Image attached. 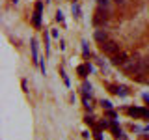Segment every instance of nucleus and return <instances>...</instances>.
<instances>
[{
    "label": "nucleus",
    "mask_w": 149,
    "mask_h": 140,
    "mask_svg": "<svg viewBox=\"0 0 149 140\" xmlns=\"http://www.w3.org/2000/svg\"><path fill=\"white\" fill-rule=\"evenodd\" d=\"M101 49H102V52H104V54H110V56H114V54H118V50H119V45L116 43V41H110V39H106L104 43H101Z\"/></svg>",
    "instance_id": "1"
},
{
    "label": "nucleus",
    "mask_w": 149,
    "mask_h": 140,
    "mask_svg": "<svg viewBox=\"0 0 149 140\" xmlns=\"http://www.w3.org/2000/svg\"><path fill=\"white\" fill-rule=\"evenodd\" d=\"M32 62L39 64V58H37V41L32 39Z\"/></svg>",
    "instance_id": "8"
},
{
    "label": "nucleus",
    "mask_w": 149,
    "mask_h": 140,
    "mask_svg": "<svg viewBox=\"0 0 149 140\" xmlns=\"http://www.w3.org/2000/svg\"><path fill=\"white\" fill-rule=\"evenodd\" d=\"M143 101H146V103H149V93H143Z\"/></svg>",
    "instance_id": "21"
},
{
    "label": "nucleus",
    "mask_w": 149,
    "mask_h": 140,
    "mask_svg": "<svg viewBox=\"0 0 149 140\" xmlns=\"http://www.w3.org/2000/svg\"><path fill=\"white\" fill-rule=\"evenodd\" d=\"M41 15H43V2H36L34 6V15H32V22L36 28L41 26Z\"/></svg>",
    "instance_id": "2"
},
{
    "label": "nucleus",
    "mask_w": 149,
    "mask_h": 140,
    "mask_svg": "<svg viewBox=\"0 0 149 140\" xmlns=\"http://www.w3.org/2000/svg\"><path fill=\"white\" fill-rule=\"evenodd\" d=\"M82 52H84V56H90V47H88V41H82Z\"/></svg>",
    "instance_id": "13"
},
{
    "label": "nucleus",
    "mask_w": 149,
    "mask_h": 140,
    "mask_svg": "<svg viewBox=\"0 0 149 140\" xmlns=\"http://www.w3.org/2000/svg\"><path fill=\"white\" fill-rule=\"evenodd\" d=\"M82 92H84V95H90V97H91V95H93V86L86 80V82L82 84Z\"/></svg>",
    "instance_id": "9"
},
{
    "label": "nucleus",
    "mask_w": 149,
    "mask_h": 140,
    "mask_svg": "<svg viewBox=\"0 0 149 140\" xmlns=\"http://www.w3.org/2000/svg\"><path fill=\"white\" fill-rule=\"evenodd\" d=\"M41 73H47V67H45V58H43V62H41Z\"/></svg>",
    "instance_id": "20"
},
{
    "label": "nucleus",
    "mask_w": 149,
    "mask_h": 140,
    "mask_svg": "<svg viewBox=\"0 0 149 140\" xmlns=\"http://www.w3.org/2000/svg\"><path fill=\"white\" fill-rule=\"evenodd\" d=\"M60 75H62V78H63V82H65V86H71V82H69V77L65 75L63 69H60Z\"/></svg>",
    "instance_id": "14"
},
{
    "label": "nucleus",
    "mask_w": 149,
    "mask_h": 140,
    "mask_svg": "<svg viewBox=\"0 0 149 140\" xmlns=\"http://www.w3.org/2000/svg\"><path fill=\"white\" fill-rule=\"evenodd\" d=\"M114 2H118V4H123V2H125V0H114Z\"/></svg>",
    "instance_id": "22"
},
{
    "label": "nucleus",
    "mask_w": 149,
    "mask_h": 140,
    "mask_svg": "<svg viewBox=\"0 0 149 140\" xmlns=\"http://www.w3.org/2000/svg\"><path fill=\"white\" fill-rule=\"evenodd\" d=\"M101 105H102V108H106V110H112V103L108 99H102L101 101Z\"/></svg>",
    "instance_id": "15"
},
{
    "label": "nucleus",
    "mask_w": 149,
    "mask_h": 140,
    "mask_svg": "<svg viewBox=\"0 0 149 140\" xmlns=\"http://www.w3.org/2000/svg\"><path fill=\"white\" fill-rule=\"evenodd\" d=\"M45 49H47V54L50 50V45H49V32H45Z\"/></svg>",
    "instance_id": "17"
},
{
    "label": "nucleus",
    "mask_w": 149,
    "mask_h": 140,
    "mask_svg": "<svg viewBox=\"0 0 149 140\" xmlns=\"http://www.w3.org/2000/svg\"><path fill=\"white\" fill-rule=\"evenodd\" d=\"M11 2H13V4H17V2H19V0H11Z\"/></svg>",
    "instance_id": "23"
},
{
    "label": "nucleus",
    "mask_w": 149,
    "mask_h": 140,
    "mask_svg": "<svg viewBox=\"0 0 149 140\" xmlns=\"http://www.w3.org/2000/svg\"><path fill=\"white\" fill-rule=\"evenodd\" d=\"M127 114L132 116V118H146V120H149V110L147 108H140V106H129Z\"/></svg>",
    "instance_id": "3"
},
{
    "label": "nucleus",
    "mask_w": 149,
    "mask_h": 140,
    "mask_svg": "<svg viewBox=\"0 0 149 140\" xmlns=\"http://www.w3.org/2000/svg\"><path fill=\"white\" fill-rule=\"evenodd\" d=\"M127 60L129 58H127V54H125V52H118V54L112 56V64H114V65H123Z\"/></svg>",
    "instance_id": "7"
},
{
    "label": "nucleus",
    "mask_w": 149,
    "mask_h": 140,
    "mask_svg": "<svg viewBox=\"0 0 149 140\" xmlns=\"http://www.w3.org/2000/svg\"><path fill=\"white\" fill-rule=\"evenodd\" d=\"M84 106L91 110V99H88V95H84Z\"/></svg>",
    "instance_id": "18"
},
{
    "label": "nucleus",
    "mask_w": 149,
    "mask_h": 140,
    "mask_svg": "<svg viewBox=\"0 0 149 140\" xmlns=\"http://www.w3.org/2000/svg\"><path fill=\"white\" fill-rule=\"evenodd\" d=\"M110 129H112V134H114L116 138H121V140H125V138H127V134H123V133H121V129H119V125H118V121H116V120L110 123Z\"/></svg>",
    "instance_id": "5"
},
{
    "label": "nucleus",
    "mask_w": 149,
    "mask_h": 140,
    "mask_svg": "<svg viewBox=\"0 0 149 140\" xmlns=\"http://www.w3.org/2000/svg\"><path fill=\"white\" fill-rule=\"evenodd\" d=\"M110 92L116 93V95H119V97H127L129 95V88L127 86H110Z\"/></svg>",
    "instance_id": "6"
},
{
    "label": "nucleus",
    "mask_w": 149,
    "mask_h": 140,
    "mask_svg": "<svg viewBox=\"0 0 149 140\" xmlns=\"http://www.w3.org/2000/svg\"><path fill=\"white\" fill-rule=\"evenodd\" d=\"M71 11H73V15H74V17H77V19H78V17H80V6H78V4H77V2H74V4H73V6H71Z\"/></svg>",
    "instance_id": "11"
},
{
    "label": "nucleus",
    "mask_w": 149,
    "mask_h": 140,
    "mask_svg": "<svg viewBox=\"0 0 149 140\" xmlns=\"http://www.w3.org/2000/svg\"><path fill=\"white\" fill-rule=\"evenodd\" d=\"M97 2H99V6L104 8V9H108V6H110V0H97Z\"/></svg>",
    "instance_id": "16"
},
{
    "label": "nucleus",
    "mask_w": 149,
    "mask_h": 140,
    "mask_svg": "<svg viewBox=\"0 0 149 140\" xmlns=\"http://www.w3.org/2000/svg\"><path fill=\"white\" fill-rule=\"evenodd\" d=\"M91 71H93V65L90 62H88V64H82V65H78V67H77V73L80 75V77H88Z\"/></svg>",
    "instance_id": "4"
},
{
    "label": "nucleus",
    "mask_w": 149,
    "mask_h": 140,
    "mask_svg": "<svg viewBox=\"0 0 149 140\" xmlns=\"http://www.w3.org/2000/svg\"><path fill=\"white\" fill-rule=\"evenodd\" d=\"M95 39L99 41V43H104V41L108 39V36H106V32H102V30H97V32H95Z\"/></svg>",
    "instance_id": "10"
},
{
    "label": "nucleus",
    "mask_w": 149,
    "mask_h": 140,
    "mask_svg": "<svg viewBox=\"0 0 149 140\" xmlns=\"http://www.w3.org/2000/svg\"><path fill=\"white\" fill-rule=\"evenodd\" d=\"M84 121H86L88 125H91V127H95V118H93V116H86V118H84Z\"/></svg>",
    "instance_id": "12"
},
{
    "label": "nucleus",
    "mask_w": 149,
    "mask_h": 140,
    "mask_svg": "<svg viewBox=\"0 0 149 140\" xmlns=\"http://www.w3.org/2000/svg\"><path fill=\"white\" fill-rule=\"evenodd\" d=\"M56 21H58V22H63V13L60 11V9L56 11Z\"/></svg>",
    "instance_id": "19"
}]
</instances>
